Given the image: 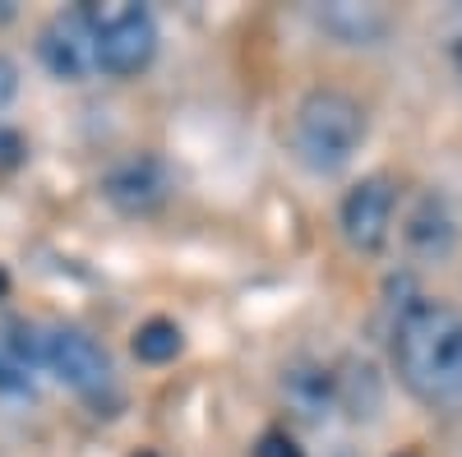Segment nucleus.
Listing matches in <instances>:
<instances>
[{
    "label": "nucleus",
    "instance_id": "nucleus-11",
    "mask_svg": "<svg viewBox=\"0 0 462 457\" xmlns=\"http://www.w3.org/2000/svg\"><path fill=\"white\" fill-rule=\"evenodd\" d=\"M333 379H337V411H346L361 425L379 421V411H383V374L374 370V361L346 356Z\"/></svg>",
    "mask_w": 462,
    "mask_h": 457
},
{
    "label": "nucleus",
    "instance_id": "nucleus-7",
    "mask_svg": "<svg viewBox=\"0 0 462 457\" xmlns=\"http://www.w3.org/2000/svg\"><path fill=\"white\" fill-rule=\"evenodd\" d=\"M171 195H176V176H171V167L158 158V152L125 158V162H116V167L102 176V199H106L116 213H125V217L158 213Z\"/></svg>",
    "mask_w": 462,
    "mask_h": 457
},
{
    "label": "nucleus",
    "instance_id": "nucleus-15",
    "mask_svg": "<svg viewBox=\"0 0 462 457\" xmlns=\"http://www.w3.org/2000/svg\"><path fill=\"white\" fill-rule=\"evenodd\" d=\"M23 139L10 130V125H0V176H5V171H14L19 162H23Z\"/></svg>",
    "mask_w": 462,
    "mask_h": 457
},
{
    "label": "nucleus",
    "instance_id": "nucleus-1",
    "mask_svg": "<svg viewBox=\"0 0 462 457\" xmlns=\"http://www.w3.org/2000/svg\"><path fill=\"white\" fill-rule=\"evenodd\" d=\"M393 370L420 402H462V310L439 296H416L389 324Z\"/></svg>",
    "mask_w": 462,
    "mask_h": 457
},
{
    "label": "nucleus",
    "instance_id": "nucleus-8",
    "mask_svg": "<svg viewBox=\"0 0 462 457\" xmlns=\"http://www.w3.org/2000/svg\"><path fill=\"white\" fill-rule=\"evenodd\" d=\"M462 241V222L457 208L444 189H420L402 213V245L416 263H448Z\"/></svg>",
    "mask_w": 462,
    "mask_h": 457
},
{
    "label": "nucleus",
    "instance_id": "nucleus-2",
    "mask_svg": "<svg viewBox=\"0 0 462 457\" xmlns=\"http://www.w3.org/2000/svg\"><path fill=\"white\" fill-rule=\"evenodd\" d=\"M370 134L365 106L342 88H315L296 102L291 116V158L310 176H337L356 162Z\"/></svg>",
    "mask_w": 462,
    "mask_h": 457
},
{
    "label": "nucleus",
    "instance_id": "nucleus-3",
    "mask_svg": "<svg viewBox=\"0 0 462 457\" xmlns=\"http://www.w3.org/2000/svg\"><path fill=\"white\" fill-rule=\"evenodd\" d=\"M158 19L143 5H111L97 14V69L111 79H130V74L148 69L158 56Z\"/></svg>",
    "mask_w": 462,
    "mask_h": 457
},
{
    "label": "nucleus",
    "instance_id": "nucleus-18",
    "mask_svg": "<svg viewBox=\"0 0 462 457\" xmlns=\"http://www.w3.org/2000/svg\"><path fill=\"white\" fill-rule=\"evenodd\" d=\"M139 457H152V452H139Z\"/></svg>",
    "mask_w": 462,
    "mask_h": 457
},
{
    "label": "nucleus",
    "instance_id": "nucleus-10",
    "mask_svg": "<svg viewBox=\"0 0 462 457\" xmlns=\"http://www.w3.org/2000/svg\"><path fill=\"white\" fill-rule=\"evenodd\" d=\"M282 398H287V407L300 416V421L324 425L328 416L337 411V379L324 365H291L282 374Z\"/></svg>",
    "mask_w": 462,
    "mask_h": 457
},
{
    "label": "nucleus",
    "instance_id": "nucleus-13",
    "mask_svg": "<svg viewBox=\"0 0 462 457\" xmlns=\"http://www.w3.org/2000/svg\"><path fill=\"white\" fill-rule=\"evenodd\" d=\"M0 398H32V379H28V370H19L5 352H0Z\"/></svg>",
    "mask_w": 462,
    "mask_h": 457
},
{
    "label": "nucleus",
    "instance_id": "nucleus-17",
    "mask_svg": "<svg viewBox=\"0 0 462 457\" xmlns=\"http://www.w3.org/2000/svg\"><path fill=\"white\" fill-rule=\"evenodd\" d=\"M448 60H453V69L462 74V14H457V23L448 28Z\"/></svg>",
    "mask_w": 462,
    "mask_h": 457
},
{
    "label": "nucleus",
    "instance_id": "nucleus-5",
    "mask_svg": "<svg viewBox=\"0 0 462 457\" xmlns=\"http://www.w3.org/2000/svg\"><path fill=\"white\" fill-rule=\"evenodd\" d=\"M37 56H42V65L56 79L84 84L97 69V10H88V5L60 10L42 28V37H37Z\"/></svg>",
    "mask_w": 462,
    "mask_h": 457
},
{
    "label": "nucleus",
    "instance_id": "nucleus-14",
    "mask_svg": "<svg viewBox=\"0 0 462 457\" xmlns=\"http://www.w3.org/2000/svg\"><path fill=\"white\" fill-rule=\"evenodd\" d=\"M254 457H305V452H300V448H296V439H287L282 430H268V434H259Z\"/></svg>",
    "mask_w": 462,
    "mask_h": 457
},
{
    "label": "nucleus",
    "instance_id": "nucleus-16",
    "mask_svg": "<svg viewBox=\"0 0 462 457\" xmlns=\"http://www.w3.org/2000/svg\"><path fill=\"white\" fill-rule=\"evenodd\" d=\"M19 97V65L10 56H0V111Z\"/></svg>",
    "mask_w": 462,
    "mask_h": 457
},
{
    "label": "nucleus",
    "instance_id": "nucleus-6",
    "mask_svg": "<svg viewBox=\"0 0 462 457\" xmlns=\"http://www.w3.org/2000/svg\"><path fill=\"white\" fill-rule=\"evenodd\" d=\"M393 208H398V195H393L389 176L356 180L342 195V204H337L342 241L352 245L356 254H379L383 241H389V232H393Z\"/></svg>",
    "mask_w": 462,
    "mask_h": 457
},
{
    "label": "nucleus",
    "instance_id": "nucleus-4",
    "mask_svg": "<svg viewBox=\"0 0 462 457\" xmlns=\"http://www.w3.org/2000/svg\"><path fill=\"white\" fill-rule=\"evenodd\" d=\"M42 365L60 379L69 393L88 402L106 398L116 388V365L102 352V342L88 337L84 328H47L42 333Z\"/></svg>",
    "mask_w": 462,
    "mask_h": 457
},
{
    "label": "nucleus",
    "instance_id": "nucleus-9",
    "mask_svg": "<svg viewBox=\"0 0 462 457\" xmlns=\"http://www.w3.org/2000/svg\"><path fill=\"white\" fill-rule=\"evenodd\" d=\"M315 23L342 47H379L389 37V14L379 5H356V0H333V5L315 10Z\"/></svg>",
    "mask_w": 462,
    "mask_h": 457
},
{
    "label": "nucleus",
    "instance_id": "nucleus-12",
    "mask_svg": "<svg viewBox=\"0 0 462 457\" xmlns=\"http://www.w3.org/2000/svg\"><path fill=\"white\" fill-rule=\"evenodd\" d=\"M134 356L143 361V365H167V361H176L180 356V347H185V333L171 324V319H148V324H139L134 328Z\"/></svg>",
    "mask_w": 462,
    "mask_h": 457
}]
</instances>
